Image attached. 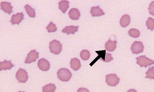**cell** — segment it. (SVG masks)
Returning <instances> with one entry per match:
<instances>
[{
	"mask_svg": "<svg viewBox=\"0 0 154 92\" xmlns=\"http://www.w3.org/2000/svg\"><path fill=\"white\" fill-rule=\"evenodd\" d=\"M136 58L137 60V64L141 67L147 68L148 66L154 64V61L146 57L145 55H141Z\"/></svg>",
	"mask_w": 154,
	"mask_h": 92,
	"instance_id": "3957f363",
	"label": "cell"
},
{
	"mask_svg": "<svg viewBox=\"0 0 154 92\" xmlns=\"http://www.w3.org/2000/svg\"><path fill=\"white\" fill-rule=\"evenodd\" d=\"M70 67L74 71H77L81 67L80 60L77 58L71 59L70 63Z\"/></svg>",
	"mask_w": 154,
	"mask_h": 92,
	"instance_id": "e0dca14e",
	"label": "cell"
},
{
	"mask_svg": "<svg viewBox=\"0 0 154 92\" xmlns=\"http://www.w3.org/2000/svg\"><path fill=\"white\" fill-rule=\"evenodd\" d=\"M131 18L129 15L125 14L123 15L120 21V24L122 27L125 28L127 27L130 24Z\"/></svg>",
	"mask_w": 154,
	"mask_h": 92,
	"instance_id": "ac0fdd59",
	"label": "cell"
},
{
	"mask_svg": "<svg viewBox=\"0 0 154 92\" xmlns=\"http://www.w3.org/2000/svg\"><path fill=\"white\" fill-rule=\"evenodd\" d=\"M146 25L148 29H150L151 31H153L154 29V19L151 17H148L146 22Z\"/></svg>",
	"mask_w": 154,
	"mask_h": 92,
	"instance_id": "cb8c5ba5",
	"label": "cell"
},
{
	"mask_svg": "<svg viewBox=\"0 0 154 92\" xmlns=\"http://www.w3.org/2000/svg\"><path fill=\"white\" fill-rule=\"evenodd\" d=\"M46 29L49 33L55 32L57 30V28L56 27L55 24H54L52 22H50V23L46 27Z\"/></svg>",
	"mask_w": 154,
	"mask_h": 92,
	"instance_id": "484cf974",
	"label": "cell"
},
{
	"mask_svg": "<svg viewBox=\"0 0 154 92\" xmlns=\"http://www.w3.org/2000/svg\"><path fill=\"white\" fill-rule=\"evenodd\" d=\"M26 11L29 16L31 18H35V10L31 7L29 4H27L24 7Z\"/></svg>",
	"mask_w": 154,
	"mask_h": 92,
	"instance_id": "ffe728a7",
	"label": "cell"
},
{
	"mask_svg": "<svg viewBox=\"0 0 154 92\" xmlns=\"http://www.w3.org/2000/svg\"><path fill=\"white\" fill-rule=\"evenodd\" d=\"M79 28V26H66L62 30V32L67 34L68 35L70 34H74L75 32L78 31Z\"/></svg>",
	"mask_w": 154,
	"mask_h": 92,
	"instance_id": "2e32d148",
	"label": "cell"
},
{
	"mask_svg": "<svg viewBox=\"0 0 154 92\" xmlns=\"http://www.w3.org/2000/svg\"><path fill=\"white\" fill-rule=\"evenodd\" d=\"M146 74L147 76L145 77V78L149 79L150 80L153 79L154 80V66L149 68Z\"/></svg>",
	"mask_w": 154,
	"mask_h": 92,
	"instance_id": "d4e9b609",
	"label": "cell"
},
{
	"mask_svg": "<svg viewBox=\"0 0 154 92\" xmlns=\"http://www.w3.org/2000/svg\"><path fill=\"white\" fill-rule=\"evenodd\" d=\"M96 52L98 54L100 59L104 62H109L114 59L111 54L106 52V50Z\"/></svg>",
	"mask_w": 154,
	"mask_h": 92,
	"instance_id": "ba28073f",
	"label": "cell"
},
{
	"mask_svg": "<svg viewBox=\"0 0 154 92\" xmlns=\"http://www.w3.org/2000/svg\"><path fill=\"white\" fill-rule=\"evenodd\" d=\"M56 87L55 84L50 83L43 86V92H55Z\"/></svg>",
	"mask_w": 154,
	"mask_h": 92,
	"instance_id": "44dd1931",
	"label": "cell"
},
{
	"mask_svg": "<svg viewBox=\"0 0 154 92\" xmlns=\"http://www.w3.org/2000/svg\"><path fill=\"white\" fill-rule=\"evenodd\" d=\"M144 46L142 42L135 41L131 46V49L133 54L137 55L143 52Z\"/></svg>",
	"mask_w": 154,
	"mask_h": 92,
	"instance_id": "8992f818",
	"label": "cell"
},
{
	"mask_svg": "<svg viewBox=\"0 0 154 92\" xmlns=\"http://www.w3.org/2000/svg\"><path fill=\"white\" fill-rule=\"evenodd\" d=\"M15 77L19 83H26L29 79V75L27 71L24 69L20 68L17 71Z\"/></svg>",
	"mask_w": 154,
	"mask_h": 92,
	"instance_id": "277c9868",
	"label": "cell"
},
{
	"mask_svg": "<svg viewBox=\"0 0 154 92\" xmlns=\"http://www.w3.org/2000/svg\"><path fill=\"white\" fill-rule=\"evenodd\" d=\"M1 10L6 13L10 15L12 13L14 12L12 11L13 7L12 6L11 3L9 2L2 1L1 4Z\"/></svg>",
	"mask_w": 154,
	"mask_h": 92,
	"instance_id": "8fae6325",
	"label": "cell"
},
{
	"mask_svg": "<svg viewBox=\"0 0 154 92\" xmlns=\"http://www.w3.org/2000/svg\"><path fill=\"white\" fill-rule=\"evenodd\" d=\"M25 92V91H19V92Z\"/></svg>",
	"mask_w": 154,
	"mask_h": 92,
	"instance_id": "f546056e",
	"label": "cell"
},
{
	"mask_svg": "<svg viewBox=\"0 0 154 92\" xmlns=\"http://www.w3.org/2000/svg\"><path fill=\"white\" fill-rule=\"evenodd\" d=\"M117 42L115 40L114 41L109 39L105 44V48L106 50L109 52H113L116 49Z\"/></svg>",
	"mask_w": 154,
	"mask_h": 92,
	"instance_id": "5bb4252c",
	"label": "cell"
},
{
	"mask_svg": "<svg viewBox=\"0 0 154 92\" xmlns=\"http://www.w3.org/2000/svg\"><path fill=\"white\" fill-rule=\"evenodd\" d=\"M39 53L35 50H32L28 54L27 57L25 61V64H31L35 62L39 58Z\"/></svg>",
	"mask_w": 154,
	"mask_h": 92,
	"instance_id": "52a82bcc",
	"label": "cell"
},
{
	"mask_svg": "<svg viewBox=\"0 0 154 92\" xmlns=\"http://www.w3.org/2000/svg\"><path fill=\"white\" fill-rule=\"evenodd\" d=\"M80 56L82 60L87 61L90 58L91 54L89 51L87 50H82L80 52Z\"/></svg>",
	"mask_w": 154,
	"mask_h": 92,
	"instance_id": "7402d4cb",
	"label": "cell"
},
{
	"mask_svg": "<svg viewBox=\"0 0 154 92\" xmlns=\"http://www.w3.org/2000/svg\"><path fill=\"white\" fill-rule=\"evenodd\" d=\"M70 2L67 1H61L58 2L59 9L61 10L63 14L67 11L69 7Z\"/></svg>",
	"mask_w": 154,
	"mask_h": 92,
	"instance_id": "d6986e66",
	"label": "cell"
},
{
	"mask_svg": "<svg viewBox=\"0 0 154 92\" xmlns=\"http://www.w3.org/2000/svg\"><path fill=\"white\" fill-rule=\"evenodd\" d=\"M128 34L131 37L137 38L140 36V32L137 29L132 28L130 29L128 31Z\"/></svg>",
	"mask_w": 154,
	"mask_h": 92,
	"instance_id": "603a6c76",
	"label": "cell"
},
{
	"mask_svg": "<svg viewBox=\"0 0 154 92\" xmlns=\"http://www.w3.org/2000/svg\"><path fill=\"white\" fill-rule=\"evenodd\" d=\"M77 92H90L88 89L85 88H79Z\"/></svg>",
	"mask_w": 154,
	"mask_h": 92,
	"instance_id": "83f0119b",
	"label": "cell"
},
{
	"mask_svg": "<svg viewBox=\"0 0 154 92\" xmlns=\"http://www.w3.org/2000/svg\"><path fill=\"white\" fill-rule=\"evenodd\" d=\"M120 79L116 74H110L106 76V82L109 86L115 87L119 83Z\"/></svg>",
	"mask_w": 154,
	"mask_h": 92,
	"instance_id": "5b68a950",
	"label": "cell"
},
{
	"mask_svg": "<svg viewBox=\"0 0 154 92\" xmlns=\"http://www.w3.org/2000/svg\"><path fill=\"white\" fill-rule=\"evenodd\" d=\"M148 9L149 14L154 16V1L151 2L150 4Z\"/></svg>",
	"mask_w": 154,
	"mask_h": 92,
	"instance_id": "4316f807",
	"label": "cell"
},
{
	"mask_svg": "<svg viewBox=\"0 0 154 92\" xmlns=\"http://www.w3.org/2000/svg\"><path fill=\"white\" fill-rule=\"evenodd\" d=\"M127 92H137V91L134 89H130Z\"/></svg>",
	"mask_w": 154,
	"mask_h": 92,
	"instance_id": "f1b7e54d",
	"label": "cell"
},
{
	"mask_svg": "<svg viewBox=\"0 0 154 92\" xmlns=\"http://www.w3.org/2000/svg\"><path fill=\"white\" fill-rule=\"evenodd\" d=\"M49 49L51 53L58 55L62 50V45L59 41L54 40L50 43Z\"/></svg>",
	"mask_w": 154,
	"mask_h": 92,
	"instance_id": "7a4b0ae2",
	"label": "cell"
},
{
	"mask_svg": "<svg viewBox=\"0 0 154 92\" xmlns=\"http://www.w3.org/2000/svg\"><path fill=\"white\" fill-rule=\"evenodd\" d=\"M11 60L7 61L5 60L3 62H0V71L11 70L13 67H14L15 66L11 63Z\"/></svg>",
	"mask_w": 154,
	"mask_h": 92,
	"instance_id": "7c38bea8",
	"label": "cell"
},
{
	"mask_svg": "<svg viewBox=\"0 0 154 92\" xmlns=\"http://www.w3.org/2000/svg\"><path fill=\"white\" fill-rule=\"evenodd\" d=\"M38 66L40 70L43 71H47L50 70V64L45 58H42L38 61Z\"/></svg>",
	"mask_w": 154,
	"mask_h": 92,
	"instance_id": "9c48e42d",
	"label": "cell"
},
{
	"mask_svg": "<svg viewBox=\"0 0 154 92\" xmlns=\"http://www.w3.org/2000/svg\"><path fill=\"white\" fill-rule=\"evenodd\" d=\"M24 15L23 12L18 13L15 14H13L11 20L10 22H11L12 25L17 24L19 25L23 19H24Z\"/></svg>",
	"mask_w": 154,
	"mask_h": 92,
	"instance_id": "30bf717a",
	"label": "cell"
},
{
	"mask_svg": "<svg viewBox=\"0 0 154 92\" xmlns=\"http://www.w3.org/2000/svg\"><path fill=\"white\" fill-rule=\"evenodd\" d=\"M57 76L59 80L64 82H67L70 80L72 76V74L68 69L62 68L58 71Z\"/></svg>",
	"mask_w": 154,
	"mask_h": 92,
	"instance_id": "6da1fadb",
	"label": "cell"
},
{
	"mask_svg": "<svg viewBox=\"0 0 154 92\" xmlns=\"http://www.w3.org/2000/svg\"><path fill=\"white\" fill-rule=\"evenodd\" d=\"M68 15L69 17L73 20H78L81 16V13L79 10L75 8L71 9L69 12Z\"/></svg>",
	"mask_w": 154,
	"mask_h": 92,
	"instance_id": "9a60e30c",
	"label": "cell"
},
{
	"mask_svg": "<svg viewBox=\"0 0 154 92\" xmlns=\"http://www.w3.org/2000/svg\"><path fill=\"white\" fill-rule=\"evenodd\" d=\"M90 12L92 17H99L105 14L103 10L99 6L92 7Z\"/></svg>",
	"mask_w": 154,
	"mask_h": 92,
	"instance_id": "4fadbf2b",
	"label": "cell"
}]
</instances>
